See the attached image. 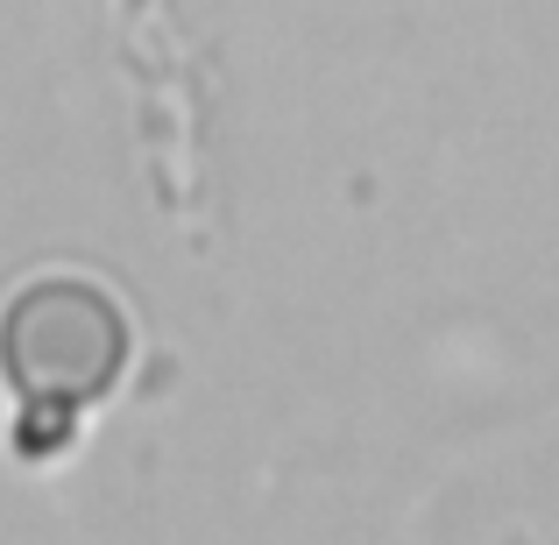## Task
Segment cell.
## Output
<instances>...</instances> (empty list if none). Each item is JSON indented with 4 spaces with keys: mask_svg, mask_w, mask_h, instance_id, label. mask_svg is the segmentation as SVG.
I'll use <instances>...</instances> for the list:
<instances>
[{
    "mask_svg": "<svg viewBox=\"0 0 559 545\" xmlns=\"http://www.w3.org/2000/svg\"><path fill=\"white\" fill-rule=\"evenodd\" d=\"M128 362V319L107 291L79 276L28 284L0 319V368L22 404H93Z\"/></svg>",
    "mask_w": 559,
    "mask_h": 545,
    "instance_id": "obj_1",
    "label": "cell"
},
{
    "mask_svg": "<svg viewBox=\"0 0 559 545\" xmlns=\"http://www.w3.org/2000/svg\"><path fill=\"white\" fill-rule=\"evenodd\" d=\"M71 433V404H22V453H57Z\"/></svg>",
    "mask_w": 559,
    "mask_h": 545,
    "instance_id": "obj_2",
    "label": "cell"
}]
</instances>
